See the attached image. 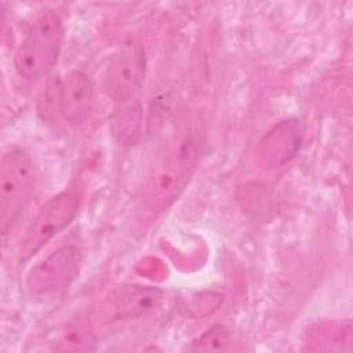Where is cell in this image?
<instances>
[{
    "label": "cell",
    "mask_w": 353,
    "mask_h": 353,
    "mask_svg": "<svg viewBox=\"0 0 353 353\" xmlns=\"http://www.w3.org/2000/svg\"><path fill=\"white\" fill-rule=\"evenodd\" d=\"M62 37L63 29L59 17L51 10L40 12L15 52L14 66L18 74L26 80L46 76L57 63Z\"/></svg>",
    "instance_id": "cell-1"
},
{
    "label": "cell",
    "mask_w": 353,
    "mask_h": 353,
    "mask_svg": "<svg viewBox=\"0 0 353 353\" xmlns=\"http://www.w3.org/2000/svg\"><path fill=\"white\" fill-rule=\"evenodd\" d=\"M94 83L83 70H70L58 87V106L63 119L72 124L84 123L94 108Z\"/></svg>",
    "instance_id": "cell-7"
},
{
    "label": "cell",
    "mask_w": 353,
    "mask_h": 353,
    "mask_svg": "<svg viewBox=\"0 0 353 353\" xmlns=\"http://www.w3.org/2000/svg\"><path fill=\"white\" fill-rule=\"evenodd\" d=\"M302 125L298 119H285L269 130L256 146V160L263 168H277L288 163L299 150Z\"/></svg>",
    "instance_id": "cell-6"
},
{
    "label": "cell",
    "mask_w": 353,
    "mask_h": 353,
    "mask_svg": "<svg viewBox=\"0 0 353 353\" xmlns=\"http://www.w3.org/2000/svg\"><path fill=\"white\" fill-rule=\"evenodd\" d=\"M161 301V292L150 287H123L113 299L114 312L119 317H135L156 307Z\"/></svg>",
    "instance_id": "cell-8"
},
{
    "label": "cell",
    "mask_w": 353,
    "mask_h": 353,
    "mask_svg": "<svg viewBox=\"0 0 353 353\" xmlns=\"http://www.w3.org/2000/svg\"><path fill=\"white\" fill-rule=\"evenodd\" d=\"M81 251L76 245H63L39 261L26 276V288L33 295L62 291L79 274Z\"/></svg>",
    "instance_id": "cell-4"
},
{
    "label": "cell",
    "mask_w": 353,
    "mask_h": 353,
    "mask_svg": "<svg viewBox=\"0 0 353 353\" xmlns=\"http://www.w3.org/2000/svg\"><path fill=\"white\" fill-rule=\"evenodd\" d=\"M79 211V197L73 192H61L46 201L32 218L19 240V261H29L51 239L66 229Z\"/></svg>",
    "instance_id": "cell-3"
},
{
    "label": "cell",
    "mask_w": 353,
    "mask_h": 353,
    "mask_svg": "<svg viewBox=\"0 0 353 353\" xmlns=\"http://www.w3.org/2000/svg\"><path fill=\"white\" fill-rule=\"evenodd\" d=\"M194 343L197 350H221L225 349L228 343V334L223 327L216 325L207 330V332L203 334Z\"/></svg>",
    "instance_id": "cell-9"
},
{
    "label": "cell",
    "mask_w": 353,
    "mask_h": 353,
    "mask_svg": "<svg viewBox=\"0 0 353 353\" xmlns=\"http://www.w3.org/2000/svg\"><path fill=\"white\" fill-rule=\"evenodd\" d=\"M34 167L26 152L12 149L0 163V228L7 234L34 190Z\"/></svg>",
    "instance_id": "cell-2"
},
{
    "label": "cell",
    "mask_w": 353,
    "mask_h": 353,
    "mask_svg": "<svg viewBox=\"0 0 353 353\" xmlns=\"http://www.w3.org/2000/svg\"><path fill=\"white\" fill-rule=\"evenodd\" d=\"M145 77V51L139 44L124 46L110 59L105 72V90L120 103L138 95Z\"/></svg>",
    "instance_id": "cell-5"
}]
</instances>
